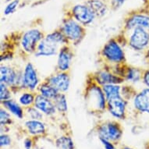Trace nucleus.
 <instances>
[{"mask_svg":"<svg viewBox=\"0 0 149 149\" xmlns=\"http://www.w3.org/2000/svg\"><path fill=\"white\" fill-rule=\"evenodd\" d=\"M145 58H146L147 61L149 63V48L145 51Z\"/></svg>","mask_w":149,"mask_h":149,"instance_id":"nucleus-37","label":"nucleus"},{"mask_svg":"<svg viewBox=\"0 0 149 149\" xmlns=\"http://www.w3.org/2000/svg\"><path fill=\"white\" fill-rule=\"evenodd\" d=\"M0 99L1 102L11 99V92L9 86L3 83L0 84Z\"/></svg>","mask_w":149,"mask_h":149,"instance_id":"nucleus-28","label":"nucleus"},{"mask_svg":"<svg viewBox=\"0 0 149 149\" xmlns=\"http://www.w3.org/2000/svg\"><path fill=\"white\" fill-rule=\"evenodd\" d=\"M47 40H49L50 42H53L55 44L58 45H66L68 42V40L64 35V34L60 31H56L50 33V34H47L46 36L45 37Z\"/></svg>","mask_w":149,"mask_h":149,"instance_id":"nucleus-24","label":"nucleus"},{"mask_svg":"<svg viewBox=\"0 0 149 149\" xmlns=\"http://www.w3.org/2000/svg\"><path fill=\"white\" fill-rule=\"evenodd\" d=\"M98 133L101 138H104L108 141H116L120 139L122 135V131L120 127L115 123L111 122L102 125L98 129Z\"/></svg>","mask_w":149,"mask_h":149,"instance_id":"nucleus-10","label":"nucleus"},{"mask_svg":"<svg viewBox=\"0 0 149 149\" xmlns=\"http://www.w3.org/2000/svg\"><path fill=\"white\" fill-rule=\"evenodd\" d=\"M127 105V101L122 96L107 101L108 110L114 117L118 119L124 118Z\"/></svg>","mask_w":149,"mask_h":149,"instance_id":"nucleus-11","label":"nucleus"},{"mask_svg":"<svg viewBox=\"0 0 149 149\" xmlns=\"http://www.w3.org/2000/svg\"><path fill=\"white\" fill-rule=\"evenodd\" d=\"M102 90L107 101L122 96L121 87L119 84H105L102 86Z\"/></svg>","mask_w":149,"mask_h":149,"instance_id":"nucleus-19","label":"nucleus"},{"mask_svg":"<svg viewBox=\"0 0 149 149\" xmlns=\"http://www.w3.org/2000/svg\"><path fill=\"white\" fill-rule=\"evenodd\" d=\"M2 104L4 105V107L10 113H11L12 114L16 116L17 117L20 118V119H21L23 117L24 111H23V109L20 106L21 105L20 104H18L14 100H12V99H9V100L2 102Z\"/></svg>","mask_w":149,"mask_h":149,"instance_id":"nucleus-21","label":"nucleus"},{"mask_svg":"<svg viewBox=\"0 0 149 149\" xmlns=\"http://www.w3.org/2000/svg\"><path fill=\"white\" fill-rule=\"evenodd\" d=\"M102 54L108 62L112 63H123L126 60L124 52L115 39L109 40L104 45Z\"/></svg>","mask_w":149,"mask_h":149,"instance_id":"nucleus-1","label":"nucleus"},{"mask_svg":"<svg viewBox=\"0 0 149 149\" xmlns=\"http://www.w3.org/2000/svg\"><path fill=\"white\" fill-rule=\"evenodd\" d=\"M24 146L25 148H26V149H31V141L29 139L25 140Z\"/></svg>","mask_w":149,"mask_h":149,"instance_id":"nucleus-36","label":"nucleus"},{"mask_svg":"<svg viewBox=\"0 0 149 149\" xmlns=\"http://www.w3.org/2000/svg\"><path fill=\"white\" fill-rule=\"evenodd\" d=\"M35 96L36 95H34L33 93L31 92V91L24 92L19 98V103L22 106L29 107L30 105H33L34 103Z\"/></svg>","mask_w":149,"mask_h":149,"instance_id":"nucleus-26","label":"nucleus"},{"mask_svg":"<svg viewBox=\"0 0 149 149\" xmlns=\"http://www.w3.org/2000/svg\"><path fill=\"white\" fill-rule=\"evenodd\" d=\"M129 38V45L137 52L146 51L149 48V31L142 27H135Z\"/></svg>","mask_w":149,"mask_h":149,"instance_id":"nucleus-3","label":"nucleus"},{"mask_svg":"<svg viewBox=\"0 0 149 149\" xmlns=\"http://www.w3.org/2000/svg\"><path fill=\"white\" fill-rule=\"evenodd\" d=\"M52 101L58 111L62 113H65L67 111V101L66 95L63 93L59 92Z\"/></svg>","mask_w":149,"mask_h":149,"instance_id":"nucleus-25","label":"nucleus"},{"mask_svg":"<svg viewBox=\"0 0 149 149\" xmlns=\"http://www.w3.org/2000/svg\"><path fill=\"white\" fill-rule=\"evenodd\" d=\"M57 51H58V45L55 44L44 38L37 47L35 56L37 57L52 56L56 55Z\"/></svg>","mask_w":149,"mask_h":149,"instance_id":"nucleus-17","label":"nucleus"},{"mask_svg":"<svg viewBox=\"0 0 149 149\" xmlns=\"http://www.w3.org/2000/svg\"><path fill=\"white\" fill-rule=\"evenodd\" d=\"M25 126L31 134H41L45 131V124L39 120H28L25 123Z\"/></svg>","mask_w":149,"mask_h":149,"instance_id":"nucleus-22","label":"nucleus"},{"mask_svg":"<svg viewBox=\"0 0 149 149\" xmlns=\"http://www.w3.org/2000/svg\"><path fill=\"white\" fill-rule=\"evenodd\" d=\"M38 84H39V79L37 70L33 66V64L28 63L25 66L24 70L23 73L24 88L33 91L36 89Z\"/></svg>","mask_w":149,"mask_h":149,"instance_id":"nucleus-8","label":"nucleus"},{"mask_svg":"<svg viewBox=\"0 0 149 149\" xmlns=\"http://www.w3.org/2000/svg\"><path fill=\"white\" fill-rule=\"evenodd\" d=\"M85 4L91 8L96 17H103L107 11V6L102 0H88Z\"/></svg>","mask_w":149,"mask_h":149,"instance_id":"nucleus-18","label":"nucleus"},{"mask_svg":"<svg viewBox=\"0 0 149 149\" xmlns=\"http://www.w3.org/2000/svg\"><path fill=\"white\" fill-rule=\"evenodd\" d=\"M34 106L47 116L54 115L57 110L53 101L45 98L42 95H37L35 96Z\"/></svg>","mask_w":149,"mask_h":149,"instance_id":"nucleus-15","label":"nucleus"},{"mask_svg":"<svg viewBox=\"0 0 149 149\" xmlns=\"http://www.w3.org/2000/svg\"><path fill=\"white\" fill-rule=\"evenodd\" d=\"M85 99L88 106L97 110L105 109L107 106V100L103 92L102 88H100L99 84H94L88 88L86 92Z\"/></svg>","mask_w":149,"mask_h":149,"instance_id":"nucleus-2","label":"nucleus"},{"mask_svg":"<svg viewBox=\"0 0 149 149\" xmlns=\"http://www.w3.org/2000/svg\"><path fill=\"white\" fill-rule=\"evenodd\" d=\"M56 146L59 149H73V142L68 137H60L56 141Z\"/></svg>","mask_w":149,"mask_h":149,"instance_id":"nucleus-27","label":"nucleus"},{"mask_svg":"<svg viewBox=\"0 0 149 149\" xmlns=\"http://www.w3.org/2000/svg\"><path fill=\"white\" fill-rule=\"evenodd\" d=\"M101 141L102 142L105 149H114V146L110 143V141H108V140L104 139V138H101Z\"/></svg>","mask_w":149,"mask_h":149,"instance_id":"nucleus-35","label":"nucleus"},{"mask_svg":"<svg viewBox=\"0 0 149 149\" xmlns=\"http://www.w3.org/2000/svg\"><path fill=\"white\" fill-rule=\"evenodd\" d=\"M95 77L96 83L102 86L105 84H120L124 81L123 77L106 70L98 71Z\"/></svg>","mask_w":149,"mask_h":149,"instance_id":"nucleus-16","label":"nucleus"},{"mask_svg":"<svg viewBox=\"0 0 149 149\" xmlns=\"http://www.w3.org/2000/svg\"><path fill=\"white\" fill-rule=\"evenodd\" d=\"M135 27H142L149 31V15L135 13L130 16L126 21L125 28L128 31H131Z\"/></svg>","mask_w":149,"mask_h":149,"instance_id":"nucleus-12","label":"nucleus"},{"mask_svg":"<svg viewBox=\"0 0 149 149\" xmlns=\"http://www.w3.org/2000/svg\"><path fill=\"white\" fill-rule=\"evenodd\" d=\"M27 112L28 113V115L30 116V117L31 118L32 120H40L42 119V113L37 109L35 106L34 107H29L27 108Z\"/></svg>","mask_w":149,"mask_h":149,"instance_id":"nucleus-29","label":"nucleus"},{"mask_svg":"<svg viewBox=\"0 0 149 149\" xmlns=\"http://www.w3.org/2000/svg\"><path fill=\"white\" fill-rule=\"evenodd\" d=\"M47 82L56 89L59 92L67 91L70 85V78L66 72H60L52 75L48 78Z\"/></svg>","mask_w":149,"mask_h":149,"instance_id":"nucleus-9","label":"nucleus"},{"mask_svg":"<svg viewBox=\"0 0 149 149\" xmlns=\"http://www.w3.org/2000/svg\"><path fill=\"white\" fill-rule=\"evenodd\" d=\"M44 34L38 29L28 30L23 34L21 38V46L27 53H34L36 52L39 42L44 38Z\"/></svg>","mask_w":149,"mask_h":149,"instance_id":"nucleus-5","label":"nucleus"},{"mask_svg":"<svg viewBox=\"0 0 149 149\" xmlns=\"http://www.w3.org/2000/svg\"><path fill=\"white\" fill-rule=\"evenodd\" d=\"M133 104L135 109L141 113L149 114V88H146L135 95Z\"/></svg>","mask_w":149,"mask_h":149,"instance_id":"nucleus-13","label":"nucleus"},{"mask_svg":"<svg viewBox=\"0 0 149 149\" xmlns=\"http://www.w3.org/2000/svg\"><path fill=\"white\" fill-rule=\"evenodd\" d=\"M38 91H39L40 95H42L45 98H49L51 100H53L59 93L56 88H53L51 84H49L47 81L45 83H42L38 87Z\"/></svg>","mask_w":149,"mask_h":149,"instance_id":"nucleus-23","label":"nucleus"},{"mask_svg":"<svg viewBox=\"0 0 149 149\" xmlns=\"http://www.w3.org/2000/svg\"><path fill=\"white\" fill-rule=\"evenodd\" d=\"M144 70H140L139 68L135 67H128L124 73V77L127 81L132 82V83H137L140 81H142Z\"/></svg>","mask_w":149,"mask_h":149,"instance_id":"nucleus-20","label":"nucleus"},{"mask_svg":"<svg viewBox=\"0 0 149 149\" xmlns=\"http://www.w3.org/2000/svg\"><path fill=\"white\" fill-rule=\"evenodd\" d=\"M72 13L74 19L82 25H88L92 23L95 18V14L94 13L91 8L83 4L76 5L72 10Z\"/></svg>","mask_w":149,"mask_h":149,"instance_id":"nucleus-7","label":"nucleus"},{"mask_svg":"<svg viewBox=\"0 0 149 149\" xmlns=\"http://www.w3.org/2000/svg\"><path fill=\"white\" fill-rule=\"evenodd\" d=\"M126 0H112L111 2V6L113 10H118L123 6V4L125 3Z\"/></svg>","mask_w":149,"mask_h":149,"instance_id":"nucleus-34","label":"nucleus"},{"mask_svg":"<svg viewBox=\"0 0 149 149\" xmlns=\"http://www.w3.org/2000/svg\"><path fill=\"white\" fill-rule=\"evenodd\" d=\"M20 1L19 0H13L11 3H10L6 6V7L4 10V14L5 15H9L13 13H14L17 10V6H19Z\"/></svg>","mask_w":149,"mask_h":149,"instance_id":"nucleus-30","label":"nucleus"},{"mask_svg":"<svg viewBox=\"0 0 149 149\" xmlns=\"http://www.w3.org/2000/svg\"><path fill=\"white\" fill-rule=\"evenodd\" d=\"M0 142H1V146H7L10 145L11 143V139L7 135L2 134L0 138Z\"/></svg>","mask_w":149,"mask_h":149,"instance_id":"nucleus-33","label":"nucleus"},{"mask_svg":"<svg viewBox=\"0 0 149 149\" xmlns=\"http://www.w3.org/2000/svg\"><path fill=\"white\" fill-rule=\"evenodd\" d=\"M60 30L67 40L73 42H80L85 34L83 26L73 19H67L65 20Z\"/></svg>","mask_w":149,"mask_h":149,"instance_id":"nucleus-4","label":"nucleus"},{"mask_svg":"<svg viewBox=\"0 0 149 149\" xmlns=\"http://www.w3.org/2000/svg\"><path fill=\"white\" fill-rule=\"evenodd\" d=\"M0 81L1 83H3L9 87L18 85L20 84L22 88L23 84V74L19 75V73L15 70L14 69L9 66H1L0 69Z\"/></svg>","mask_w":149,"mask_h":149,"instance_id":"nucleus-6","label":"nucleus"},{"mask_svg":"<svg viewBox=\"0 0 149 149\" xmlns=\"http://www.w3.org/2000/svg\"><path fill=\"white\" fill-rule=\"evenodd\" d=\"M0 118H1V125L2 126H4V125H6L11 123L10 114L6 110L3 109V108L0 110Z\"/></svg>","mask_w":149,"mask_h":149,"instance_id":"nucleus-31","label":"nucleus"},{"mask_svg":"<svg viewBox=\"0 0 149 149\" xmlns=\"http://www.w3.org/2000/svg\"><path fill=\"white\" fill-rule=\"evenodd\" d=\"M142 81L147 88H149V69L144 70L143 76H142Z\"/></svg>","mask_w":149,"mask_h":149,"instance_id":"nucleus-32","label":"nucleus"},{"mask_svg":"<svg viewBox=\"0 0 149 149\" xmlns=\"http://www.w3.org/2000/svg\"><path fill=\"white\" fill-rule=\"evenodd\" d=\"M73 52L67 45H63L59 50L57 59V68L60 72H67L73 59Z\"/></svg>","mask_w":149,"mask_h":149,"instance_id":"nucleus-14","label":"nucleus"},{"mask_svg":"<svg viewBox=\"0 0 149 149\" xmlns=\"http://www.w3.org/2000/svg\"><path fill=\"white\" fill-rule=\"evenodd\" d=\"M124 149H132V148H125Z\"/></svg>","mask_w":149,"mask_h":149,"instance_id":"nucleus-38","label":"nucleus"}]
</instances>
